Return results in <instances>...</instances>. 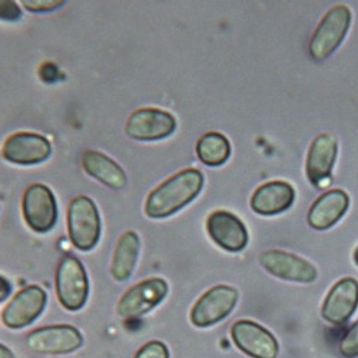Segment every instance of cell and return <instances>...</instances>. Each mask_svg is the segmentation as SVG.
Segmentation results:
<instances>
[{
  "instance_id": "obj_21",
  "label": "cell",
  "mask_w": 358,
  "mask_h": 358,
  "mask_svg": "<svg viewBox=\"0 0 358 358\" xmlns=\"http://www.w3.org/2000/svg\"><path fill=\"white\" fill-rule=\"evenodd\" d=\"M196 155L199 161L208 166H220L227 162L231 155V145L227 136L218 132L202 135L196 143Z\"/></svg>"
},
{
  "instance_id": "obj_6",
  "label": "cell",
  "mask_w": 358,
  "mask_h": 358,
  "mask_svg": "<svg viewBox=\"0 0 358 358\" xmlns=\"http://www.w3.org/2000/svg\"><path fill=\"white\" fill-rule=\"evenodd\" d=\"M22 211L29 228L41 234L50 231L57 220V205L53 192L42 184L31 185L23 194Z\"/></svg>"
},
{
  "instance_id": "obj_2",
  "label": "cell",
  "mask_w": 358,
  "mask_h": 358,
  "mask_svg": "<svg viewBox=\"0 0 358 358\" xmlns=\"http://www.w3.org/2000/svg\"><path fill=\"white\" fill-rule=\"evenodd\" d=\"M68 231L75 248L91 251L99 241L101 218L95 202L85 195L73 198L68 208Z\"/></svg>"
},
{
  "instance_id": "obj_23",
  "label": "cell",
  "mask_w": 358,
  "mask_h": 358,
  "mask_svg": "<svg viewBox=\"0 0 358 358\" xmlns=\"http://www.w3.org/2000/svg\"><path fill=\"white\" fill-rule=\"evenodd\" d=\"M134 358H169V351L161 341H149L136 352Z\"/></svg>"
},
{
  "instance_id": "obj_20",
  "label": "cell",
  "mask_w": 358,
  "mask_h": 358,
  "mask_svg": "<svg viewBox=\"0 0 358 358\" xmlns=\"http://www.w3.org/2000/svg\"><path fill=\"white\" fill-rule=\"evenodd\" d=\"M139 250L141 241L136 232L128 231L121 236L110 265V274L116 281H127L132 275L139 258Z\"/></svg>"
},
{
  "instance_id": "obj_3",
  "label": "cell",
  "mask_w": 358,
  "mask_h": 358,
  "mask_svg": "<svg viewBox=\"0 0 358 358\" xmlns=\"http://www.w3.org/2000/svg\"><path fill=\"white\" fill-rule=\"evenodd\" d=\"M56 294L59 303L68 311H79L86 304L89 281L78 258L66 255L59 262L56 270Z\"/></svg>"
},
{
  "instance_id": "obj_24",
  "label": "cell",
  "mask_w": 358,
  "mask_h": 358,
  "mask_svg": "<svg viewBox=\"0 0 358 358\" xmlns=\"http://www.w3.org/2000/svg\"><path fill=\"white\" fill-rule=\"evenodd\" d=\"M64 5L65 2H61V0H26V2H22L23 8L34 13L53 12L59 8H62Z\"/></svg>"
},
{
  "instance_id": "obj_7",
  "label": "cell",
  "mask_w": 358,
  "mask_h": 358,
  "mask_svg": "<svg viewBox=\"0 0 358 358\" xmlns=\"http://www.w3.org/2000/svg\"><path fill=\"white\" fill-rule=\"evenodd\" d=\"M238 301V292L229 285H217L208 289L191 310V322L195 327H211L228 317Z\"/></svg>"
},
{
  "instance_id": "obj_5",
  "label": "cell",
  "mask_w": 358,
  "mask_h": 358,
  "mask_svg": "<svg viewBox=\"0 0 358 358\" xmlns=\"http://www.w3.org/2000/svg\"><path fill=\"white\" fill-rule=\"evenodd\" d=\"M26 345L36 354L64 355L79 350L83 345V337L72 325H49L29 333Z\"/></svg>"
},
{
  "instance_id": "obj_4",
  "label": "cell",
  "mask_w": 358,
  "mask_h": 358,
  "mask_svg": "<svg viewBox=\"0 0 358 358\" xmlns=\"http://www.w3.org/2000/svg\"><path fill=\"white\" fill-rule=\"evenodd\" d=\"M351 23V12L338 5L328 10L317 26L310 42V53L317 61H322L336 52L344 41Z\"/></svg>"
},
{
  "instance_id": "obj_13",
  "label": "cell",
  "mask_w": 358,
  "mask_h": 358,
  "mask_svg": "<svg viewBox=\"0 0 358 358\" xmlns=\"http://www.w3.org/2000/svg\"><path fill=\"white\" fill-rule=\"evenodd\" d=\"M52 154L50 142L38 134L19 132L9 136L2 148L6 161L17 165H35L46 161Z\"/></svg>"
},
{
  "instance_id": "obj_17",
  "label": "cell",
  "mask_w": 358,
  "mask_h": 358,
  "mask_svg": "<svg viewBox=\"0 0 358 358\" xmlns=\"http://www.w3.org/2000/svg\"><path fill=\"white\" fill-rule=\"evenodd\" d=\"M294 188L284 181L261 185L251 198L252 211L259 215H277L287 211L294 202Z\"/></svg>"
},
{
  "instance_id": "obj_8",
  "label": "cell",
  "mask_w": 358,
  "mask_h": 358,
  "mask_svg": "<svg viewBox=\"0 0 358 358\" xmlns=\"http://www.w3.org/2000/svg\"><path fill=\"white\" fill-rule=\"evenodd\" d=\"M168 284L162 278H149L129 288L117 303L116 311L122 318H136L164 301Z\"/></svg>"
},
{
  "instance_id": "obj_22",
  "label": "cell",
  "mask_w": 358,
  "mask_h": 358,
  "mask_svg": "<svg viewBox=\"0 0 358 358\" xmlns=\"http://www.w3.org/2000/svg\"><path fill=\"white\" fill-rule=\"evenodd\" d=\"M340 354L347 358L358 357V321L345 333L338 345Z\"/></svg>"
},
{
  "instance_id": "obj_16",
  "label": "cell",
  "mask_w": 358,
  "mask_h": 358,
  "mask_svg": "<svg viewBox=\"0 0 358 358\" xmlns=\"http://www.w3.org/2000/svg\"><path fill=\"white\" fill-rule=\"evenodd\" d=\"M358 307V282L354 278L340 280L324 300L321 315L333 325L345 324Z\"/></svg>"
},
{
  "instance_id": "obj_1",
  "label": "cell",
  "mask_w": 358,
  "mask_h": 358,
  "mask_svg": "<svg viewBox=\"0 0 358 358\" xmlns=\"http://www.w3.org/2000/svg\"><path fill=\"white\" fill-rule=\"evenodd\" d=\"M203 187V175L198 169H184L171 176L146 198L145 213L149 218L161 220L173 215L192 202Z\"/></svg>"
},
{
  "instance_id": "obj_18",
  "label": "cell",
  "mask_w": 358,
  "mask_h": 358,
  "mask_svg": "<svg viewBox=\"0 0 358 358\" xmlns=\"http://www.w3.org/2000/svg\"><path fill=\"white\" fill-rule=\"evenodd\" d=\"M348 205L350 198L344 191H328L322 194L310 208L308 224L318 231L331 228L345 214Z\"/></svg>"
},
{
  "instance_id": "obj_26",
  "label": "cell",
  "mask_w": 358,
  "mask_h": 358,
  "mask_svg": "<svg viewBox=\"0 0 358 358\" xmlns=\"http://www.w3.org/2000/svg\"><path fill=\"white\" fill-rule=\"evenodd\" d=\"M10 292H12V285L8 282V280H5L3 277H0V303H3L5 300H8Z\"/></svg>"
},
{
  "instance_id": "obj_28",
  "label": "cell",
  "mask_w": 358,
  "mask_h": 358,
  "mask_svg": "<svg viewBox=\"0 0 358 358\" xmlns=\"http://www.w3.org/2000/svg\"><path fill=\"white\" fill-rule=\"evenodd\" d=\"M354 261H355V264L358 265V247H357V250L354 251Z\"/></svg>"
},
{
  "instance_id": "obj_14",
  "label": "cell",
  "mask_w": 358,
  "mask_h": 358,
  "mask_svg": "<svg viewBox=\"0 0 358 358\" xmlns=\"http://www.w3.org/2000/svg\"><path fill=\"white\" fill-rule=\"evenodd\" d=\"M211 240L229 252H240L248 244V232L244 222L227 211H215L206 221Z\"/></svg>"
},
{
  "instance_id": "obj_25",
  "label": "cell",
  "mask_w": 358,
  "mask_h": 358,
  "mask_svg": "<svg viewBox=\"0 0 358 358\" xmlns=\"http://www.w3.org/2000/svg\"><path fill=\"white\" fill-rule=\"evenodd\" d=\"M22 17L19 5L12 0H0V19L8 22H16Z\"/></svg>"
},
{
  "instance_id": "obj_10",
  "label": "cell",
  "mask_w": 358,
  "mask_h": 358,
  "mask_svg": "<svg viewBox=\"0 0 358 358\" xmlns=\"http://www.w3.org/2000/svg\"><path fill=\"white\" fill-rule=\"evenodd\" d=\"M231 336L234 344L251 358H277L278 341L259 324L241 320L231 327Z\"/></svg>"
},
{
  "instance_id": "obj_9",
  "label": "cell",
  "mask_w": 358,
  "mask_h": 358,
  "mask_svg": "<svg viewBox=\"0 0 358 358\" xmlns=\"http://www.w3.org/2000/svg\"><path fill=\"white\" fill-rule=\"evenodd\" d=\"M46 301L48 295L42 287L27 285L22 288L5 307L2 321L10 330H20V328L32 324L43 313Z\"/></svg>"
},
{
  "instance_id": "obj_12",
  "label": "cell",
  "mask_w": 358,
  "mask_h": 358,
  "mask_svg": "<svg viewBox=\"0 0 358 358\" xmlns=\"http://www.w3.org/2000/svg\"><path fill=\"white\" fill-rule=\"evenodd\" d=\"M259 264L271 275L285 281L310 284L317 278V270L311 262L285 251H264L259 255Z\"/></svg>"
},
{
  "instance_id": "obj_27",
  "label": "cell",
  "mask_w": 358,
  "mask_h": 358,
  "mask_svg": "<svg viewBox=\"0 0 358 358\" xmlns=\"http://www.w3.org/2000/svg\"><path fill=\"white\" fill-rule=\"evenodd\" d=\"M0 358H15V355L6 345L0 344Z\"/></svg>"
},
{
  "instance_id": "obj_15",
  "label": "cell",
  "mask_w": 358,
  "mask_h": 358,
  "mask_svg": "<svg viewBox=\"0 0 358 358\" xmlns=\"http://www.w3.org/2000/svg\"><path fill=\"white\" fill-rule=\"evenodd\" d=\"M337 151L338 143L331 134H321L313 141L307 157V178L313 185L324 187L330 184Z\"/></svg>"
},
{
  "instance_id": "obj_11",
  "label": "cell",
  "mask_w": 358,
  "mask_h": 358,
  "mask_svg": "<svg viewBox=\"0 0 358 358\" xmlns=\"http://www.w3.org/2000/svg\"><path fill=\"white\" fill-rule=\"evenodd\" d=\"M176 128L175 117L157 108H142L131 113L125 132L135 141H159L173 134Z\"/></svg>"
},
{
  "instance_id": "obj_19",
  "label": "cell",
  "mask_w": 358,
  "mask_h": 358,
  "mask_svg": "<svg viewBox=\"0 0 358 358\" xmlns=\"http://www.w3.org/2000/svg\"><path fill=\"white\" fill-rule=\"evenodd\" d=\"M82 165L87 175H91L112 189H122L128 182L124 169L113 159L98 151L89 149V151L83 152Z\"/></svg>"
}]
</instances>
